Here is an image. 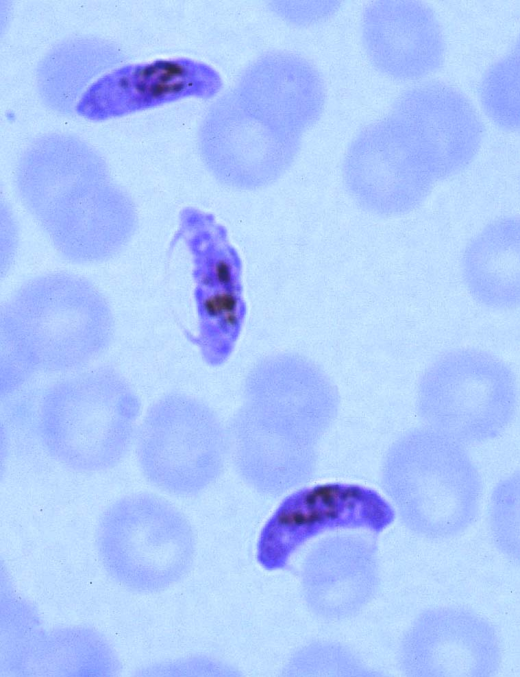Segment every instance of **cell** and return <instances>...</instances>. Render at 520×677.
I'll return each instance as SVG.
<instances>
[{
    "label": "cell",
    "mask_w": 520,
    "mask_h": 677,
    "mask_svg": "<svg viewBox=\"0 0 520 677\" xmlns=\"http://www.w3.org/2000/svg\"><path fill=\"white\" fill-rule=\"evenodd\" d=\"M16 178L25 207L69 261L108 259L133 233L130 200L112 182L101 157L78 139L40 138L22 156Z\"/></svg>",
    "instance_id": "cell-1"
},
{
    "label": "cell",
    "mask_w": 520,
    "mask_h": 677,
    "mask_svg": "<svg viewBox=\"0 0 520 677\" xmlns=\"http://www.w3.org/2000/svg\"><path fill=\"white\" fill-rule=\"evenodd\" d=\"M112 316L88 281L53 273L23 285L1 313V369L25 381L88 361L108 344Z\"/></svg>",
    "instance_id": "cell-2"
},
{
    "label": "cell",
    "mask_w": 520,
    "mask_h": 677,
    "mask_svg": "<svg viewBox=\"0 0 520 677\" xmlns=\"http://www.w3.org/2000/svg\"><path fill=\"white\" fill-rule=\"evenodd\" d=\"M138 403L112 370L59 383L44 396L42 438L48 451L74 470L99 471L119 462L131 444Z\"/></svg>",
    "instance_id": "cell-3"
},
{
    "label": "cell",
    "mask_w": 520,
    "mask_h": 677,
    "mask_svg": "<svg viewBox=\"0 0 520 677\" xmlns=\"http://www.w3.org/2000/svg\"><path fill=\"white\" fill-rule=\"evenodd\" d=\"M516 379L510 366L475 348L454 350L436 359L422 375L418 408L432 427L455 440L491 438L512 417Z\"/></svg>",
    "instance_id": "cell-4"
},
{
    "label": "cell",
    "mask_w": 520,
    "mask_h": 677,
    "mask_svg": "<svg viewBox=\"0 0 520 677\" xmlns=\"http://www.w3.org/2000/svg\"><path fill=\"white\" fill-rule=\"evenodd\" d=\"M384 468L386 490L409 523L448 527L469 521L478 508V472L456 440L438 431L408 433Z\"/></svg>",
    "instance_id": "cell-5"
},
{
    "label": "cell",
    "mask_w": 520,
    "mask_h": 677,
    "mask_svg": "<svg viewBox=\"0 0 520 677\" xmlns=\"http://www.w3.org/2000/svg\"><path fill=\"white\" fill-rule=\"evenodd\" d=\"M395 517L391 506L376 491L355 484L328 483L287 497L261 531L258 562L267 570L284 568L307 541L338 529L379 533Z\"/></svg>",
    "instance_id": "cell-6"
},
{
    "label": "cell",
    "mask_w": 520,
    "mask_h": 677,
    "mask_svg": "<svg viewBox=\"0 0 520 677\" xmlns=\"http://www.w3.org/2000/svg\"><path fill=\"white\" fill-rule=\"evenodd\" d=\"M223 429L207 412L154 407L138 436L137 453L146 477L171 493L202 490L220 474L227 451Z\"/></svg>",
    "instance_id": "cell-7"
},
{
    "label": "cell",
    "mask_w": 520,
    "mask_h": 677,
    "mask_svg": "<svg viewBox=\"0 0 520 677\" xmlns=\"http://www.w3.org/2000/svg\"><path fill=\"white\" fill-rule=\"evenodd\" d=\"M347 159L359 169L362 200L380 214L400 215L414 210L439 180L425 143L392 112L359 134Z\"/></svg>",
    "instance_id": "cell-8"
},
{
    "label": "cell",
    "mask_w": 520,
    "mask_h": 677,
    "mask_svg": "<svg viewBox=\"0 0 520 677\" xmlns=\"http://www.w3.org/2000/svg\"><path fill=\"white\" fill-rule=\"evenodd\" d=\"M217 71L188 58L158 59L119 67L93 82L76 105L90 120H104L179 99L209 98L221 88Z\"/></svg>",
    "instance_id": "cell-9"
},
{
    "label": "cell",
    "mask_w": 520,
    "mask_h": 677,
    "mask_svg": "<svg viewBox=\"0 0 520 677\" xmlns=\"http://www.w3.org/2000/svg\"><path fill=\"white\" fill-rule=\"evenodd\" d=\"M364 47L384 74L410 80L437 69L444 56L438 21L426 4L412 0H382L369 4L362 19Z\"/></svg>",
    "instance_id": "cell-10"
},
{
    "label": "cell",
    "mask_w": 520,
    "mask_h": 677,
    "mask_svg": "<svg viewBox=\"0 0 520 677\" xmlns=\"http://www.w3.org/2000/svg\"><path fill=\"white\" fill-rule=\"evenodd\" d=\"M244 93L256 120L297 139L319 119L325 101L316 69L298 56L282 52L267 55L252 66Z\"/></svg>",
    "instance_id": "cell-11"
},
{
    "label": "cell",
    "mask_w": 520,
    "mask_h": 677,
    "mask_svg": "<svg viewBox=\"0 0 520 677\" xmlns=\"http://www.w3.org/2000/svg\"><path fill=\"white\" fill-rule=\"evenodd\" d=\"M393 109L431 144L445 178L467 167L479 149L482 123L469 100L451 86L439 82L415 86L398 97Z\"/></svg>",
    "instance_id": "cell-12"
},
{
    "label": "cell",
    "mask_w": 520,
    "mask_h": 677,
    "mask_svg": "<svg viewBox=\"0 0 520 677\" xmlns=\"http://www.w3.org/2000/svg\"><path fill=\"white\" fill-rule=\"evenodd\" d=\"M99 538L113 551L164 558L190 556L193 547V532L183 515L147 493L127 496L109 506L101 518Z\"/></svg>",
    "instance_id": "cell-13"
},
{
    "label": "cell",
    "mask_w": 520,
    "mask_h": 677,
    "mask_svg": "<svg viewBox=\"0 0 520 677\" xmlns=\"http://www.w3.org/2000/svg\"><path fill=\"white\" fill-rule=\"evenodd\" d=\"M467 288L480 303L494 309L517 306L520 300L519 222L509 217L486 226L463 258Z\"/></svg>",
    "instance_id": "cell-14"
},
{
    "label": "cell",
    "mask_w": 520,
    "mask_h": 677,
    "mask_svg": "<svg viewBox=\"0 0 520 677\" xmlns=\"http://www.w3.org/2000/svg\"><path fill=\"white\" fill-rule=\"evenodd\" d=\"M480 98L486 114L497 126L511 130L519 127V47L488 71L480 86Z\"/></svg>",
    "instance_id": "cell-15"
},
{
    "label": "cell",
    "mask_w": 520,
    "mask_h": 677,
    "mask_svg": "<svg viewBox=\"0 0 520 677\" xmlns=\"http://www.w3.org/2000/svg\"><path fill=\"white\" fill-rule=\"evenodd\" d=\"M335 5H330V4H329V5H325V4H323V5L321 4V5H320V4H318L315 8H311L310 10L305 8V12H308L310 13H312L314 14H316L317 16H318L320 18H322L323 16H327L332 10H334L333 7L335 6ZM280 6H282L283 8H282V10H280L282 12V14L284 16H285L287 19L288 17H290V16H292V15H294L295 14H298L299 12H304V9H301L300 8V6H299V4H284L283 5H280Z\"/></svg>",
    "instance_id": "cell-16"
}]
</instances>
